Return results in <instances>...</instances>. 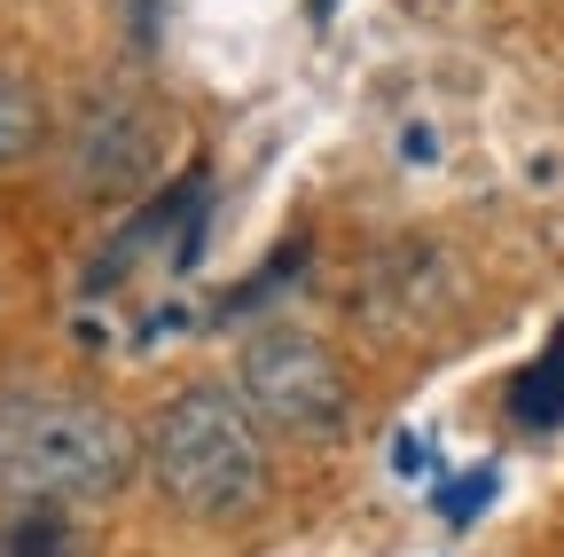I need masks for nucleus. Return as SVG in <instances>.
I'll use <instances>...</instances> for the list:
<instances>
[{
    "label": "nucleus",
    "instance_id": "nucleus-2",
    "mask_svg": "<svg viewBox=\"0 0 564 557\" xmlns=\"http://www.w3.org/2000/svg\"><path fill=\"white\" fill-rule=\"evenodd\" d=\"M150 471L188 518H243L267 495L259 416L228 385H188L150 425Z\"/></svg>",
    "mask_w": 564,
    "mask_h": 557
},
{
    "label": "nucleus",
    "instance_id": "nucleus-6",
    "mask_svg": "<svg viewBox=\"0 0 564 557\" xmlns=\"http://www.w3.org/2000/svg\"><path fill=\"white\" fill-rule=\"evenodd\" d=\"M32 142H40V103H32L24 79L0 72V165H17Z\"/></svg>",
    "mask_w": 564,
    "mask_h": 557
},
{
    "label": "nucleus",
    "instance_id": "nucleus-4",
    "mask_svg": "<svg viewBox=\"0 0 564 557\" xmlns=\"http://www.w3.org/2000/svg\"><path fill=\"white\" fill-rule=\"evenodd\" d=\"M141 165H150V118L126 110V103H87L79 118V181L95 196H118L141 181Z\"/></svg>",
    "mask_w": 564,
    "mask_h": 557
},
{
    "label": "nucleus",
    "instance_id": "nucleus-1",
    "mask_svg": "<svg viewBox=\"0 0 564 557\" xmlns=\"http://www.w3.org/2000/svg\"><path fill=\"white\" fill-rule=\"evenodd\" d=\"M126 416L70 385H0V503H102L133 479Z\"/></svg>",
    "mask_w": 564,
    "mask_h": 557
},
{
    "label": "nucleus",
    "instance_id": "nucleus-7",
    "mask_svg": "<svg viewBox=\"0 0 564 557\" xmlns=\"http://www.w3.org/2000/svg\"><path fill=\"white\" fill-rule=\"evenodd\" d=\"M518 416H525V425H556V416H564V338H556V354H549V362L525 369V385H518Z\"/></svg>",
    "mask_w": 564,
    "mask_h": 557
},
{
    "label": "nucleus",
    "instance_id": "nucleus-3",
    "mask_svg": "<svg viewBox=\"0 0 564 557\" xmlns=\"http://www.w3.org/2000/svg\"><path fill=\"white\" fill-rule=\"evenodd\" d=\"M236 393L282 440H329L345 425V369H337V354L314 330H291V322H267V330L243 338Z\"/></svg>",
    "mask_w": 564,
    "mask_h": 557
},
{
    "label": "nucleus",
    "instance_id": "nucleus-5",
    "mask_svg": "<svg viewBox=\"0 0 564 557\" xmlns=\"http://www.w3.org/2000/svg\"><path fill=\"white\" fill-rule=\"evenodd\" d=\"M0 557H87L79 518H63V503H9L0 511Z\"/></svg>",
    "mask_w": 564,
    "mask_h": 557
}]
</instances>
